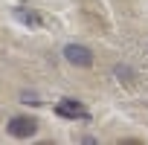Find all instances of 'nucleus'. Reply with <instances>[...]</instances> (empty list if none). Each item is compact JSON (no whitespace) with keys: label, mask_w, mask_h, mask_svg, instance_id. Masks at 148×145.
Masks as SVG:
<instances>
[{"label":"nucleus","mask_w":148,"mask_h":145,"mask_svg":"<svg viewBox=\"0 0 148 145\" xmlns=\"http://www.w3.org/2000/svg\"><path fill=\"white\" fill-rule=\"evenodd\" d=\"M35 131H38V119H32V116H12L9 119V133L18 139H29V136H35Z\"/></svg>","instance_id":"1"},{"label":"nucleus","mask_w":148,"mask_h":145,"mask_svg":"<svg viewBox=\"0 0 148 145\" xmlns=\"http://www.w3.org/2000/svg\"><path fill=\"white\" fill-rule=\"evenodd\" d=\"M55 113L64 116V119H90V110L82 102H76V99H61L55 105Z\"/></svg>","instance_id":"2"},{"label":"nucleus","mask_w":148,"mask_h":145,"mask_svg":"<svg viewBox=\"0 0 148 145\" xmlns=\"http://www.w3.org/2000/svg\"><path fill=\"white\" fill-rule=\"evenodd\" d=\"M64 58L76 67H93V52L82 44H67L64 47Z\"/></svg>","instance_id":"3"},{"label":"nucleus","mask_w":148,"mask_h":145,"mask_svg":"<svg viewBox=\"0 0 148 145\" xmlns=\"http://www.w3.org/2000/svg\"><path fill=\"white\" fill-rule=\"evenodd\" d=\"M15 15H18V21H23V23H29V26H38V23H41V18H38V15H32V12L15 9Z\"/></svg>","instance_id":"4"},{"label":"nucleus","mask_w":148,"mask_h":145,"mask_svg":"<svg viewBox=\"0 0 148 145\" xmlns=\"http://www.w3.org/2000/svg\"><path fill=\"white\" fill-rule=\"evenodd\" d=\"M21 99H23V102H26V105H41V102H38V96H35V93H21Z\"/></svg>","instance_id":"5"}]
</instances>
